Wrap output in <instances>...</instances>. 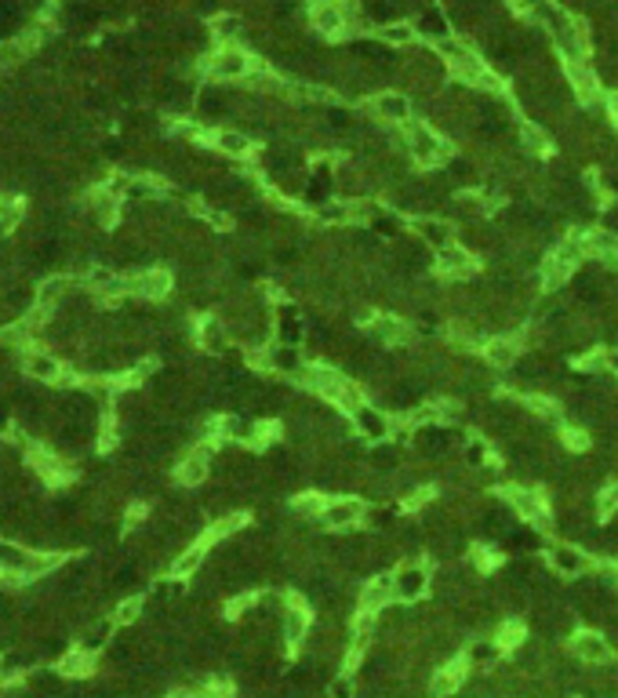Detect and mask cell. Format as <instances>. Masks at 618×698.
<instances>
[{"label":"cell","instance_id":"cell-44","mask_svg":"<svg viewBox=\"0 0 618 698\" xmlns=\"http://www.w3.org/2000/svg\"><path fill=\"white\" fill-rule=\"evenodd\" d=\"M328 698H357V680L353 673H335L328 680Z\"/></svg>","mask_w":618,"mask_h":698},{"label":"cell","instance_id":"cell-40","mask_svg":"<svg viewBox=\"0 0 618 698\" xmlns=\"http://www.w3.org/2000/svg\"><path fill=\"white\" fill-rule=\"evenodd\" d=\"M277 331H280V342H284V346H295V342L302 339V320H299V313L291 310V306H280Z\"/></svg>","mask_w":618,"mask_h":698},{"label":"cell","instance_id":"cell-34","mask_svg":"<svg viewBox=\"0 0 618 698\" xmlns=\"http://www.w3.org/2000/svg\"><path fill=\"white\" fill-rule=\"evenodd\" d=\"M364 19L371 26H393L400 22V0H364Z\"/></svg>","mask_w":618,"mask_h":698},{"label":"cell","instance_id":"cell-52","mask_svg":"<svg viewBox=\"0 0 618 698\" xmlns=\"http://www.w3.org/2000/svg\"><path fill=\"white\" fill-rule=\"evenodd\" d=\"M608 110L615 113V120H618V88L611 91V99H608Z\"/></svg>","mask_w":618,"mask_h":698},{"label":"cell","instance_id":"cell-7","mask_svg":"<svg viewBox=\"0 0 618 698\" xmlns=\"http://www.w3.org/2000/svg\"><path fill=\"white\" fill-rule=\"evenodd\" d=\"M364 513H368V506L360 499H331L324 506V513H320V524L331 531H349L364 520Z\"/></svg>","mask_w":618,"mask_h":698},{"label":"cell","instance_id":"cell-8","mask_svg":"<svg viewBox=\"0 0 618 698\" xmlns=\"http://www.w3.org/2000/svg\"><path fill=\"white\" fill-rule=\"evenodd\" d=\"M506 499H509V506L517 509L520 520H528V524H535V528H549V506H546V499H542L539 491L509 488Z\"/></svg>","mask_w":618,"mask_h":698},{"label":"cell","instance_id":"cell-26","mask_svg":"<svg viewBox=\"0 0 618 698\" xmlns=\"http://www.w3.org/2000/svg\"><path fill=\"white\" fill-rule=\"evenodd\" d=\"M484 357H488V364H495V368H513V364L520 360V342L513 339V335L488 339V346H484Z\"/></svg>","mask_w":618,"mask_h":698},{"label":"cell","instance_id":"cell-37","mask_svg":"<svg viewBox=\"0 0 618 698\" xmlns=\"http://www.w3.org/2000/svg\"><path fill=\"white\" fill-rule=\"evenodd\" d=\"M240 33H244V22L237 15H215L211 19V37L219 40V44H237Z\"/></svg>","mask_w":618,"mask_h":698},{"label":"cell","instance_id":"cell-2","mask_svg":"<svg viewBox=\"0 0 618 698\" xmlns=\"http://www.w3.org/2000/svg\"><path fill=\"white\" fill-rule=\"evenodd\" d=\"M204 70L211 73L222 84H237V80H248L255 70V59L240 44H219V51H211L204 59Z\"/></svg>","mask_w":618,"mask_h":698},{"label":"cell","instance_id":"cell-13","mask_svg":"<svg viewBox=\"0 0 618 698\" xmlns=\"http://www.w3.org/2000/svg\"><path fill=\"white\" fill-rule=\"evenodd\" d=\"M546 560L560 579H582L589 571V553H582L579 546H568V542H560V546L549 549Z\"/></svg>","mask_w":618,"mask_h":698},{"label":"cell","instance_id":"cell-30","mask_svg":"<svg viewBox=\"0 0 618 698\" xmlns=\"http://www.w3.org/2000/svg\"><path fill=\"white\" fill-rule=\"evenodd\" d=\"M204 557H208V546H190L182 549L179 557L171 560V579H193L200 568H204Z\"/></svg>","mask_w":618,"mask_h":698},{"label":"cell","instance_id":"cell-31","mask_svg":"<svg viewBox=\"0 0 618 698\" xmlns=\"http://www.w3.org/2000/svg\"><path fill=\"white\" fill-rule=\"evenodd\" d=\"M582 240H586V255H589V259L618 262V240H615V233L593 230V233H586Z\"/></svg>","mask_w":618,"mask_h":698},{"label":"cell","instance_id":"cell-35","mask_svg":"<svg viewBox=\"0 0 618 698\" xmlns=\"http://www.w3.org/2000/svg\"><path fill=\"white\" fill-rule=\"evenodd\" d=\"M30 342H33V328L26 320H8L0 328V346L4 349H30Z\"/></svg>","mask_w":618,"mask_h":698},{"label":"cell","instance_id":"cell-51","mask_svg":"<svg viewBox=\"0 0 618 698\" xmlns=\"http://www.w3.org/2000/svg\"><path fill=\"white\" fill-rule=\"evenodd\" d=\"M429 499H433V491H429V488L411 491V495H408V509H419V506H426Z\"/></svg>","mask_w":618,"mask_h":698},{"label":"cell","instance_id":"cell-12","mask_svg":"<svg viewBox=\"0 0 618 698\" xmlns=\"http://www.w3.org/2000/svg\"><path fill=\"white\" fill-rule=\"evenodd\" d=\"M211 459H215V455H211V444H197V448L175 466V480H179L182 488H200L211 473Z\"/></svg>","mask_w":618,"mask_h":698},{"label":"cell","instance_id":"cell-49","mask_svg":"<svg viewBox=\"0 0 618 698\" xmlns=\"http://www.w3.org/2000/svg\"><path fill=\"white\" fill-rule=\"evenodd\" d=\"M564 444H568L571 451H586L589 448V433H586V429H579V426L564 429Z\"/></svg>","mask_w":618,"mask_h":698},{"label":"cell","instance_id":"cell-27","mask_svg":"<svg viewBox=\"0 0 618 698\" xmlns=\"http://www.w3.org/2000/svg\"><path fill=\"white\" fill-rule=\"evenodd\" d=\"M371 335L382 342V346H404V342L411 339V328L404 324L400 317H375V324H371Z\"/></svg>","mask_w":618,"mask_h":698},{"label":"cell","instance_id":"cell-33","mask_svg":"<svg viewBox=\"0 0 618 698\" xmlns=\"http://www.w3.org/2000/svg\"><path fill=\"white\" fill-rule=\"evenodd\" d=\"M411 226H415V233L426 240L429 248L440 251V248H448V244H455V240H451V226L444 219H415Z\"/></svg>","mask_w":618,"mask_h":698},{"label":"cell","instance_id":"cell-15","mask_svg":"<svg viewBox=\"0 0 618 698\" xmlns=\"http://www.w3.org/2000/svg\"><path fill=\"white\" fill-rule=\"evenodd\" d=\"M389 600H397L393 597V575H375L371 582H364L360 586V597H357V608L364 611V615H382V611L389 608Z\"/></svg>","mask_w":618,"mask_h":698},{"label":"cell","instance_id":"cell-23","mask_svg":"<svg viewBox=\"0 0 618 698\" xmlns=\"http://www.w3.org/2000/svg\"><path fill=\"white\" fill-rule=\"evenodd\" d=\"M113 637H117V619H99V622H91L84 633H80L77 640V648H84L88 655H99V651H106L113 644Z\"/></svg>","mask_w":618,"mask_h":698},{"label":"cell","instance_id":"cell-20","mask_svg":"<svg viewBox=\"0 0 618 698\" xmlns=\"http://www.w3.org/2000/svg\"><path fill=\"white\" fill-rule=\"evenodd\" d=\"M120 204H124V200H120L110 186H95V190H88V208L95 211V219H99L106 230H113V226H117Z\"/></svg>","mask_w":618,"mask_h":698},{"label":"cell","instance_id":"cell-38","mask_svg":"<svg viewBox=\"0 0 618 698\" xmlns=\"http://www.w3.org/2000/svg\"><path fill=\"white\" fill-rule=\"evenodd\" d=\"M415 37H419V33L411 30L408 22H393V26H382L379 30V40L386 48H408V44H415Z\"/></svg>","mask_w":618,"mask_h":698},{"label":"cell","instance_id":"cell-14","mask_svg":"<svg viewBox=\"0 0 618 698\" xmlns=\"http://www.w3.org/2000/svg\"><path fill=\"white\" fill-rule=\"evenodd\" d=\"M469 673H473V669H469L466 662H462V655H459V659L444 662V666L437 669V677H433V684H429V695H433V698H455L462 688H466Z\"/></svg>","mask_w":618,"mask_h":698},{"label":"cell","instance_id":"cell-18","mask_svg":"<svg viewBox=\"0 0 618 698\" xmlns=\"http://www.w3.org/2000/svg\"><path fill=\"white\" fill-rule=\"evenodd\" d=\"M30 568H33V549L0 539V571H4V575L30 582Z\"/></svg>","mask_w":618,"mask_h":698},{"label":"cell","instance_id":"cell-36","mask_svg":"<svg viewBox=\"0 0 618 698\" xmlns=\"http://www.w3.org/2000/svg\"><path fill=\"white\" fill-rule=\"evenodd\" d=\"M571 270H575V266H568V262L557 259V255H549V259L542 262V288H546V291H557L560 284H564V280L571 277Z\"/></svg>","mask_w":618,"mask_h":698},{"label":"cell","instance_id":"cell-11","mask_svg":"<svg viewBox=\"0 0 618 698\" xmlns=\"http://www.w3.org/2000/svg\"><path fill=\"white\" fill-rule=\"evenodd\" d=\"M309 22H313V30L324 33V37H339V33H346V26H349L342 0H313Z\"/></svg>","mask_w":618,"mask_h":698},{"label":"cell","instance_id":"cell-1","mask_svg":"<svg viewBox=\"0 0 618 698\" xmlns=\"http://www.w3.org/2000/svg\"><path fill=\"white\" fill-rule=\"evenodd\" d=\"M404 135H408L411 160H415L419 168H437V164H444V160L451 157L448 139H444L440 131L429 128L426 120H411L408 128H404Z\"/></svg>","mask_w":618,"mask_h":698},{"label":"cell","instance_id":"cell-29","mask_svg":"<svg viewBox=\"0 0 618 698\" xmlns=\"http://www.w3.org/2000/svg\"><path fill=\"white\" fill-rule=\"evenodd\" d=\"M211 142H215V150H222L226 157H237V160H248L251 153H255V142H251L244 131H215Z\"/></svg>","mask_w":618,"mask_h":698},{"label":"cell","instance_id":"cell-5","mask_svg":"<svg viewBox=\"0 0 618 698\" xmlns=\"http://www.w3.org/2000/svg\"><path fill=\"white\" fill-rule=\"evenodd\" d=\"M353 429H357V437H364L368 444H382V440L393 437V419H389L382 408H371V404H360L353 415Z\"/></svg>","mask_w":618,"mask_h":698},{"label":"cell","instance_id":"cell-32","mask_svg":"<svg viewBox=\"0 0 618 698\" xmlns=\"http://www.w3.org/2000/svg\"><path fill=\"white\" fill-rule=\"evenodd\" d=\"M564 77H568V84L575 88V95H582V99H593V95H597V77L589 70V62H564Z\"/></svg>","mask_w":618,"mask_h":698},{"label":"cell","instance_id":"cell-24","mask_svg":"<svg viewBox=\"0 0 618 698\" xmlns=\"http://www.w3.org/2000/svg\"><path fill=\"white\" fill-rule=\"evenodd\" d=\"M197 346L208 349V353H226V349H230V328H226L219 317H200Z\"/></svg>","mask_w":618,"mask_h":698},{"label":"cell","instance_id":"cell-46","mask_svg":"<svg viewBox=\"0 0 618 698\" xmlns=\"http://www.w3.org/2000/svg\"><path fill=\"white\" fill-rule=\"evenodd\" d=\"M117 448V415L106 411L102 415V429H99V451H113Z\"/></svg>","mask_w":618,"mask_h":698},{"label":"cell","instance_id":"cell-39","mask_svg":"<svg viewBox=\"0 0 618 698\" xmlns=\"http://www.w3.org/2000/svg\"><path fill=\"white\" fill-rule=\"evenodd\" d=\"M26 677V659L8 651V655H0V688H11V684H19Z\"/></svg>","mask_w":618,"mask_h":698},{"label":"cell","instance_id":"cell-19","mask_svg":"<svg viewBox=\"0 0 618 698\" xmlns=\"http://www.w3.org/2000/svg\"><path fill=\"white\" fill-rule=\"evenodd\" d=\"M437 270L444 277H469V273L477 270V259H473V251L462 248V244H448V248L437 251Z\"/></svg>","mask_w":618,"mask_h":698},{"label":"cell","instance_id":"cell-16","mask_svg":"<svg viewBox=\"0 0 618 698\" xmlns=\"http://www.w3.org/2000/svg\"><path fill=\"white\" fill-rule=\"evenodd\" d=\"M280 637L288 648H302L309 640V611L302 608L299 600H288V608L280 615Z\"/></svg>","mask_w":618,"mask_h":698},{"label":"cell","instance_id":"cell-42","mask_svg":"<svg viewBox=\"0 0 618 698\" xmlns=\"http://www.w3.org/2000/svg\"><path fill=\"white\" fill-rule=\"evenodd\" d=\"M142 608H146V597H128V600H120L117 611H113V619H117V626H131V622H139V619H142Z\"/></svg>","mask_w":618,"mask_h":698},{"label":"cell","instance_id":"cell-3","mask_svg":"<svg viewBox=\"0 0 618 698\" xmlns=\"http://www.w3.org/2000/svg\"><path fill=\"white\" fill-rule=\"evenodd\" d=\"M571 655L582 666H611L615 662V644L600 629H579V633H571Z\"/></svg>","mask_w":618,"mask_h":698},{"label":"cell","instance_id":"cell-4","mask_svg":"<svg viewBox=\"0 0 618 698\" xmlns=\"http://www.w3.org/2000/svg\"><path fill=\"white\" fill-rule=\"evenodd\" d=\"M429 593V568L426 564H404V568L393 571V597L400 600V604H415V600H422Z\"/></svg>","mask_w":618,"mask_h":698},{"label":"cell","instance_id":"cell-45","mask_svg":"<svg viewBox=\"0 0 618 698\" xmlns=\"http://www.w3.org/2000/svg\"><path fill=\"white\" fill-rule=\"evenodd\" d=\"M488 459H491V448L484 444V437H469V444H466V466L484 469V466H488Z\"/></svg>","mask_w":618,"mask_h":698},{"label":"cell","instance_id":"cell-41","mask_svg":"<svg viewBox=\"0 0 618 698\" xmlns=\"http://www.w3.org/2000/svg\"><path fill=\"white\" fill-rule=\"evenodd\" d=\"M520 142H524V150L535 153V157L549 153V135L539 128V124H524V128H520Z\"/></svg>","mask_w":618,"mask_h":698},{"label":"cell","instance_id":"cell-47","mask_svg":"<svg viewBox=\"0 0 618 698\" xmlns=\"http://www.w3.org/2000/svg\"><path fill=\"white\" fill-rule=\"evenodd\" d=\"M618 509V480L615 484H608V488L600 491V499H597V517L600 520H608L611 513Z\"/></svg>","mask_w":618,"mask_h":698},{"label":"cell","instance_id":"cell-48","mask_svg":"<svg viewBox=\"0 0 618 698\" xmlns=\"http://www.w3.org/2000/svg\"><path fill=\"white\" fill-rule=\"evenodd\" d=\"M324 495H302V499H295V509H299L302 517H317L320 520V513H324Z\"/></svg>","mask_w":618,"mask_h":698},{"label":"cell","instance_id":"cell-9","mask_svg":"<svg viewBox=\"0 0 618 698\" xmlns=\"http://www.w3.org/2000/svg\"><path fill=\"white\" fill-rule=\"evenodd\" d=\"M22 371H26V379L33 382H62L66 379V368H62V360L48 349H26L22 353Z\"/></svg>","mask_w":618,"mask_h":698},{"label":"cell","instance_id":"cell-43","mask_svg":"<svg viewBox=\"0 0 618 698\" xmlns=\"http://www.w3.org/2000/svg\"><path fill=\"white\" fill-rule=\"evenodd\" d=\"M22 219V200L19 197H0V230H15Z\"/></svg>","mask_w":618,"mask_h":698},{"label":"cell","instance_id":"cell-17","mask_svg":"<svg viewBox=\"0 0 618 698\" xmlns=\"http://www.w3.org/2000/svg\"><path fill=\"white\" fill-rule=\"evenodd\" d=\"M131 280V295H139V299L146 302H160V299H168L171 295V273L168 270H142L139 277H128Z\"/></svg>","mask_w":618,"mask_h":698},{"label":"cell","instance_id":"cell-28","mask_svg":"<svg viewBox=\"0 0 618 698\" xmlns=\"http://www.w3.org/2000/svg\"><path fill=\"white\" fill-rule=\"evenodd\" d=\"M266 368L277 371V375H302V371H306V364H302L299 349L280 342V346H273L270 353H266Z\"/></svg>","mask_w":618,"mask_h":698},{"label":"cell","instance_id":"cell-25","mask_svg":"<svg viewBox=\"0 0 618 698\" xmlns=\"http://www.w3.org/2000/svg\"><path fill=\"white\" fill-rule=\"evenodd\" d=\"M91 669H95V655H88L84 648H70V651H62L59 662H55V673L66 680L73 677H88Z\"/></svg>","mask_w":618,"mask_h":698},{"label":"cell","instance_id":"cell-50","mask_svg":"<svg viewBox=\"0 0 618 698\" xmlns=\"http://www.w3.org/2000/svg\"><path fill=\"white\" fill-rule=\"evenodd\" d=\"M142 520H146V506H131L128 513H124V528H139Z\"/></svg>","mask_w":618,"mask_h":698},{"label":"cell","instance_id":"cell-22","mask_svg":"<svg viewBox=\"0 0 618 698\" xmlns=\"http://www.w3.org/2000/svg\"><path fill=\"white\" fill-rule=\"evenodd\" d=\"M415 33L426 40H433V44H444V40H451V15H444L440 8H422L419 11V22H415Z\"/></svg>","mask_w":618,"mask_h":698},{"label":"cell","instance_id":"cell-21","mask_svg":"<svg viewBox=\"0 0 618 698\" xmlns=\"http://www.w3.org/2000/svg\"><path fill=\"white\" fill-rule=\"evenodd\" d=\"M73 291H77V277H70V273H59V277L40 280L37 302H40V306H48V310H59V306L70 299Z\"/></svg>","mask_w":618,"mask_h":698},{"label":"cell","instance_id":"cell-53","mask_svg":"<svg viewBox=\"0 0 618 698\" xmlns=\"http://www.w3.org/2000/svg\"><path fill=\"white\" fill-rule=\"evenodd\" d=\"M171 698H204V695H197V691H182V695H171Z\"/></svg>","mask_w":618,"mask_h":698},{"label":"cell","instance_id":"cell-10","mask_svg":"<svg viewBox=\"0 0 618 698\" xmlns=\"http://www.w3.org/2000/svg\"><path fill=\"white\" fill-rule=\"evenodd\" d=\"M502 655H506V648L499 644V637H477V640H469L466 648H462V662H466L469 669H477V673L499 669Z\"/></svg>","mask_w":618,"mask_h":698},{"label":"cell","instance_id":"cell-6","mask_svg":"<svg viewBox=\"0 0 618 698\" xmlns=\"http://www.w3.org/2000/svg\"><path fill=\"white\" fill-rule=\"evenodd\" d=\"M368 110L375 113L382 124H404V128H408L415 106H411V99L404 91H382V95H375V99L368 102Z\"/></svg>","mask_w":618,"mask_h":698}]
</instances>
